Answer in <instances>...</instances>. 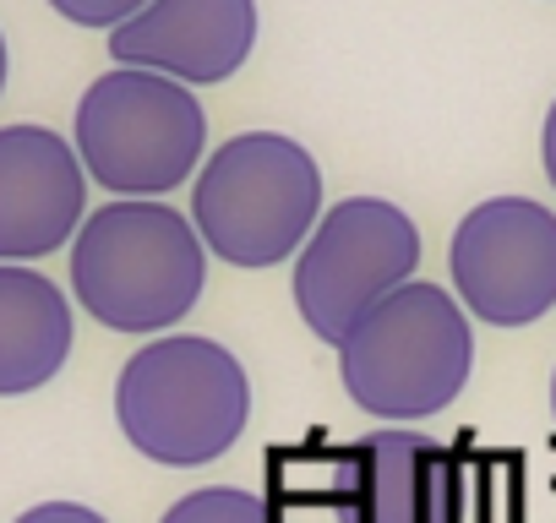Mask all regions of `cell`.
I'll list each match as a JSON object with an SVG mask.
<instances>
[{"label": "cell", "instance_id": "obj_2", "mask_svg": "<svg viewBox=\"0 0 556 523\" xmlns=\"http://www.w3.org/2000/svg\"><path fill=\"white\" fill-rule=\"evenodd\" d=\"M115 420L142 458L164 469H202L245 436V366L197 333L153 339L115 377Z\"/></svg>", "mask_w": 556, "mask_h": 523}, {"label": "cell", "instance_id": "obj_8", "mask_svg": "<svg viewBox=\"0 0 556 523\" xmlns=\"http://www.w3.org/2000/svg\"><path fill=\"white\" fill-rule=\"evenodd\" d=\"M333 523H469V469L420 431L361 436L328 480Z\"/></svg>", "mask_w": 556, "mask_h": 523}, {"label": "cell", "instance_id": "obj_14", "mask_svg": "<svg viewBox=\"0 0 556 523\" xmlns=\"http://www.w3.org/2000/svg\"><path fill=\"white\" fill-rule=\"evenodd\" d=\"M17 523H110V518L83 507V501H39V507L17 512Z\"/></svg>", "mask_w": 556, "mask_h": 523}, {"label": "cell", "instance_id": "obj_5", "mask_svg": "<svg viewBox=\"0 0 556 523\" xmlns=\"http://www.w3.org/2000/svg\"><path fill=\"white\" fill-rule=\"evenodd\" d=\"M207 115L197 93L164 72L115 66L77 104V158L115 196H164L197 175Z\"/></svg>", "mask_w": 556, "mask_h": 523}, {"label": "cell", "instance_id": "obj_6", "mask_svg": "<svg viewBox=\"0 0 556 523\" xmlns=\"http://www.w3.org/2000/svg\"><path fill=\"white\" fill-rule=\"evenodd\" d=\"M415 268H420V229L409 224V213L382 196H344L339 207L323 213V224L301 245L295 306L306 328L339 349L371 306L415 284Z\"/></svg>", "mask_w": 556, "mask_h": 523}, {"label": "cell", "instance_id": "obj_15", "mask_svg": "<svg viewBox=\"0 0 556 523\" xmlns=\"http://www.w3.org/2000/svg\"><path fill=\"white\" fill-rule=\"evenodd\" d=\"M540 158H545V180L556 186V104L545 115V131H540Z\"/></svg>", "mask_w": 556, "mask_h": 523}, {"label": "cell", "instance_id": "obj_13", "mask_svg": "<svg viewBox=\"0 0 556 523\" xmlns=\"http://www.w3.org/2000/svg\"><path fill=\"white\" fill-rule=\"evenodd\" d=\"M50 7L77 28H121L126 17H137L148 7V0H50Z\"/></svg>", "mask_w": 556, "mask_h": 523}, {"label": "cell", "instance_id": "obj_3", "mask_svg": "<svg viewBox=\"0 0 556 523\" xmlns=\"http://www.w3.org/2000/svg\"><path fill=\"white\" fill-rule=\"evenodd\" d=\"M191 224L202 245L229 268L290 262L323 224V169L295 137H229L197 169Z\"/></svg>", "mask_w": 556, "mask_h": 523}, {"label": "cell", "instance_id": "obj_16", "mask_svg": "<svg viewBox=\"0 0 556 523\" xmlns=\"http://www.w3.org/2000/svg\"><path fill=\"white\" fill-rule=\"evenodd\" d=\"M7 66L12 61H7V34H0V88H7Z\"/></svg>", "mask_w": 556, "mask_h": 523}, {"label": "cell", "instance_id": "obj_12", "mask_svg": "<svg viewBox=\"0 0 556 523\" xmlns=\"http://www.w3.org/2000/svg\"><path fill=\"white\" fill-rule=\"evenodd\" d=\"M159 523H273V507L251 490H235V485H207V490H191L180 496Z\"/></svg>", "mask_w": 556, "mask_h": 523}, {"label": "cell", "instance_id": "obj_7", "mask_svg": "<svg viewBox=\"0 0 556 523\" xmlns=\"http://www.w3.org/2000/svg\"><path fill=\"white\" fill-rule=\"evenodd\" d=\"M453 290L491 328H529L556 306V213L491 196L453 229Z\"/></svg>", "mask_w": 556, "mask_h": 523}, {"label": "cell", "instance_id": "obj_17", "mask_svg": "<svg viewBox=\"0 0 556 523\" xmlns=\"http://www.w3.org/2000/svg\"><path fill=\"white\" fill-rule=\"evenodd\" d=\"M551 420H556V371H551Z\"/></svg>", "mask_w": 556, "mask_h": 523}, {"label": "cell", "instance_id": "obj_4", "mask_svg": "<svg viewBox=\"0 0 556 523\" xmlns=\"http://www.w3.org/2000/svg\"><path fill=\"white\" fill-rule=\"evenodd\" d=\"M475 371V339L464 306L437 284H404L371 306L339 344V377L355 409L377 420L442 414Z\"/></svg>", "mask_w": 556, "mask_h": 523}, {"label": "cell", "instance_id": "obj_11", "mask_svg": "<svg viewBox=\"0 0 556 523\" xmlns=\"http://www.w3.org/2000/svg\"><path fill=\"white\" fill-rule=\"evenodd\" d=\"M72 355V306L61 284L23 262H0V398H28Z\"/></svg>", "mask_w": 556, "mask_h": 523}, {"label": "cell", "instance_id": "obj_1", "mask_svg": "<svg viewBox=\"0 0 556 523\" xmlns=\"http://www.w3.org/2000/svg\"><path fill=\"white\" fill-rule=\"evenodd\" d=\"M207 284V245L186 213L159 196H115L72 240L77 306L115 333L175 328Z\"/></svg>", "mask_w": 556, "mask_h": 523}, {"label": "cell", "instance_id": "obj_10", "mask_svg": "<svg viewBox=\"0 0 556 523\" xmlns=\"http://www.w3.org/2000/svg\"><path fill=\"white\" fill-rule=\"evenodd\" d=\"M256 44V0H148L110 28L115 66L164 72L186 88L235 77Z\"/></svg>", "mask_w": 556, "mask_h": 523}, {"label": "cell", "instance_id": "obj_9", "mask_svg": "<svg viewBox=\"0 0 556 523\" xmlns=\"http://www.w3.org/2000/svg\"><path fill=\"white\" fill-rule=\"evenodd\" d=\"M88 218V169L77 142L45 126L0 131V262H39L77 240Z\"/></svg>", "mask_w": 556, "mask_h": 523}]
</instances>
